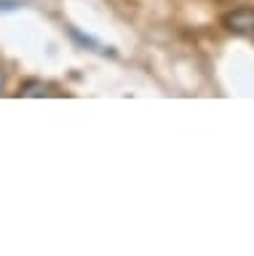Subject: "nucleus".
<instances>
[{
  "mask_svg": "<svg viewBox=\"0 0 254 256\" xmlns=\"http://www.w3.org/2000/svg\"><path fill=\"white\" fill-rule=\"evenodd\" d=\"M225 27L235 35H246L254 38V8H238V11H230L225 19Z\"/></svg>",
  "mask_w": 254,
  "mask_h": 256,
  "instance_id": "f257e3e1",
  "label": "nucleus"
},
{
  "mask_svg": "<svg viewBox=\"0 0 254 256\" xmlns=\"http://www.w3.org/2000/svg\"><path fill=\"white\" fill-rule=\"evenodd\" d=\"M19 96H51V88L43 83H25L19 88Z\"/></svg>",
  "mask_w": 254,
  "mask_h": 256,
  "instance_id": "f03ea898",
  "label": "nucleus"
},
{
  "mask_svg": "<svg viewBox=\"0 0 254 256\" xmlns=\"http://www.w3.org/2000/svg\"><path fill=\"white\" fill-rule=\"evenodd\" d=\"M19 6V0H0V11H17Z\"/></svg>",
  "mask_w": 254,
  "mask_h": 256,
  "instance_id": "7ed1b4c3",
  "label": "nucleus"
},
{
  "mask_svg": "<svg viewBox=\"0 0 254 256\" xmlns=\"http://www.w3.org/2000/svg\"><path fill=\"white\" fill-rule=\"evenodd\" d=\"M3 86H6V78H3V70H0V91H3Z\"/></svg>",
  "mask_w": 254,
  "mask_h": 256,
  "instance_id": "20e7f679",
  "label": "nucleus"
}]
</instances>
